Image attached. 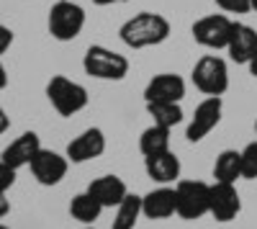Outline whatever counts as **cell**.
<instances>
[{
	"label": "cell",
	"instance_id": "obj_1",
	"mask_svg": "<svg viewBox=\"0 0 257 229\" xmlns=\"http://www.w3.org/2000/svg\"><path fill=\"white\" fill-rule=\"evenodd\" d=\"M121 41L132 49H147V47H157L170 36V21L160 13H137L134 18H128L121 26Z\"/></svg>",
	"mask_w": 257,
	"mask_h": 229
},
{
	"label": "cell",
	"instance_id": "obj_2",
	"mask_svg": "<svg viewBox=\"0 0 257 229\" xmlns=\"http://www.w3.org/2000/svg\"><path fill=\"white\" fill-rule=\"evenodd\" d=\"M47 98L59 116H75L88 106V90H85L80 82L64 77V75H54L49 80Z\"/></svg>",
	"mask_w": 257,
	"mask_h": 229
},
{
	"label": "cell",
	"instance_id": "obj_3",
	"mask_svg": "<svg viewBox=\"0 0 257 229\" xmlns=\"http://www.w3.org/2000/svg\"><path fill=\"white\" fill-rule=\"evenodd\" d=\"M82 67L95 80H123L128 75V59L108 47H90L82 57Z\"/></svg>",
	"mask_w": 257,
	"mask_h": 229
},
{
	"label": "cell",
	"instance_id": "obj_4",
	"mask_svg": "<svg viewBox=\"0 0 257 229\" xmlns=\"http://www.w3.org/2000/svg\"><path fill=\"white\" fill-rule=\"evenodd\" d=\"M175 214L183 219H201L208 214L211 185L203 180H180L175 185Z\"/></svg>",
	"mask_w": 257,
	"mask_h": 229
},
{
	"label": "cell",
	"instance_id": "obj_5",
	"mask_svg": "<svg viewBox=\"0 0 257 229\" xmlns=\"http://www.w3.org/2000/svg\"><path fill=\"white\" fill-rule=\"evenodd\" d=\"M193 85L206 95H224L229 88V67L216 54H206L193 67Z\"/></svg>",
	"mask_w": 257,
	"mask_h": 229
},
{
	"label": "cell",
	"instance_id": "obj_6",
	"mask_svg": "<svg viewBox=\"0 0 257 229\" xmlns=\"http://www.w3.org/2000/svg\"><path fill=\"white\" fill-rule=\"evenodd\" d=\"M85 29V11L72 0H57L49 11V34L57 41H72Z\"/></svg>",
	"mask_w": 257,
	"mask_h": 229
},
{
	"label": "cell",
	"instance_id": "obj_7",
	"mask_svg": "<svg viewBox=\"0 0 257 229\" xmlns=\"http://www.w3.org/2000/svg\"><path fill=\"white\" fill-rule=\"evenodd\" d=\"M234 31V21L224 13H213L193 24V39L206 49H226Z\"/></svg>",
	"mask_w": 257,
	"mask_h": 229
},
{
	"label": "cell",
	"instance_id": "obj_8",
	"mask_svg": "<svg viewBox=\"0 0 257 229\" xmlns=\"http://www.w3.org/2000/svg\"><path fill=\"white\" fill-rule=\"evenodd\" d=\"M221 111H224L221 95H208L206 100H201L190 116L188 129H185L188 142H201L203 137H208L211 129H216V124L221 121Z\"/></svg>",
	"mask_w": 257,
	"mask_h": 229
},
{
	"label": "cell",
	"instance_id": "obj_9",
	"mask_svg": "<svg viewBox=\"0 0 257 229\" xmlns=\"http://www.w3.org/2000/svg\"><path fill=\"white\" fill-rule=\"evenodd\" d=\"M29 168H31L34 178L41 185H57V183H62L64 175H67L70 160H67V155H59V152H52V150L41 147L36 152V157L31 160Z\"/></svg>",
	"mask_w": 257,
	"mask_h": 229
},
{
	"label": "cell",
	"instance_id": "obj_10",
	"mask_svg": "<svg viewBox=\"0 0 257 229\" xmlns=\"http://www.w3.org/2000/svg\"><path fill=\"white\" fill-rule=\"evenodd\" d=\"M183 98H185V82L180 75H173V72L155 75L144 88L147 103H180Z\"/></svg>",
	"mask_w": 257,
	"mask_h": 229
},
{
	"label": "cell",
	"instance_id": "obj_11",
	"mask_svg": "<svg viewBox=\"0 0 257 229\" xmlns=\"http://www.w3.org/2000/svg\"><path fill=\"white\" fill-rule=\"evenodd\" d=\"M242 211V201L234 183H213L211 185V203L208 214L216 221H231Z\"/></svg>",
	"mask_w": 257,
	"mask_h": 229
},
{
	"label": "cell",
	"instance_id": "obj_12",
	"mask_svg": "<svg viewBox=\"0 0 257 229\" xmlns=\"http://www.w3.org/2000/svg\"><path fill=\"white\" fill-rule=\"evenodd\" d=\"M105 152V134L100 129H85L67 144V160L70 162H90Z\"/></svg>",
	"mask_w": 257,
	"mask_h": 229
},
{
	"label": "cell",
	"instance_id": "obj_13",
	"mask_svg": "<svg viewBox=\"0 0 257 229\" xmlns=\"http://www.w3.org/2000/svg\"><path fill=\"white\" fill-rule=\"evenodd\" d=\"M39 150H41L39 134H34V132H24V134L16 137V139L8 144V147L3 150L0 160H3L6 165H11L13 170H18V168H26V165H31V160L36 157Z\"/></svg>",
	"mask_w": 257,
	"mask_h": 229
},
{
	"label": "cell",
	"instance_id": "obj_14",
	"mask_svg": "<svg viewBox=\"0 0 257 229\" xmlns=\"http://www.w3.org/2000/svg\"><path fill=\"white\" fill-rule=\"evenodd\" d=\"M229 57L239 65H249V62L257 57V31L247 24H234L229 47H226Z\"/></svg>",
	"mask_w": 257,
	"mask_h": 229
},
{
	"label": "cell",
	"instance_id": "obj_15",
	"mask_svg": "<svg viewBox=\"0 0 257 229\" xmlns=\"http://www.w3.org/2000/svg\"><path fill=\"white\" fill-rule=\"evenodd\" d=\"M88 193L103 206V209H113V206H118L128 196V188L118 175H103V178H95L88 185Z\"/></svg>",
	"mask_w": 257,
	"mask_h": 229
},
{
	"label": "cell",
	"instance_id": "obj_16",
	"mask_svg": "<svg viewBox=\"0 0 257 229\" xmlns=\"http://www.w3.org/2000/svg\"><path fill=\"white\" fill-rule=\"evenodd\" d=\"M175 188H157L142 196V214L147 219H167L175 214Z\"/></svg>",
	"mask_w": 257,
	"mask_h": 229
},
{
	"label": "cell",
	"instance_id": "obj_17",
	"mask_svg": "<svg viewBox=\"0 0 257 229\" xmlns=\"http://www.w3.org/2000/svg\"><path fill=\"white\" fill-rule=\"evenodd\" d=\"M144 168H147V175L157 183H175L180 178V160L173 152L144 157Z\"/></svg>",
	"mask_w": 257,
	"mask_h": 229
},
{
	"label": "cell",
	"instance_id": "obj_18",
	"mask_svg": "<svg viewBox=\"0 0 257 229\" xmlns=\"http://www.w3.org/2000/svg\"><path fill=\"white\" fill-rule=\"evenodd\" d=\"M213 178L216 183H237L242 178V152L224 150L213 162Z\"/></svg>",
	"mask_w": 257,
	"mask_h": 229
},
{
	"label": "cell",
	"instance_id": "obj_19",
	"mask_svg": "<svg viewBox=\"0 0 257 229\" xmlns=\"http://www.w3.org/2000/svg\"><path fill=\"white\" fill-rule=\"evenodd\" d=\"M139 150H142L144 157H155V155L170 152V129L152 124L149 129L142 132V137H139Z\"/></svg>",
	"mask_w": 257,
	"mask_h": 229
},
{
	"label": "cell",
	"instance_id": "obj_20",
	"mask_svg": "<svg viewBox=\"0 0 257 229\" xmlns=\"http://www.w3.org/2000/svg\"><path fill=\"white\" fill-rule=\"evenodd\" d=\"M142 216V198L128 193L118 206H116V216H113V224L111 229H134L137 221Z\"/></svg>",
	"mask_w": 257,
	"mask_h": 229
},
{
	"label": "cell",
	"instance_id": "obj_21",
	"mask_svg": "<svg viewBox=\"0 0 257 229\" xmlns=\"http://www.w3.org/2000/svg\"><path fill=\"white\" fill-rule=\"evenodd\" d=\"M70 214H72V219H77V221H82V224H93V221L103 214V206H100L88 191H85V193H77V196L72 198Z\"/></svg>",
	"mask_w": 257,
	"mask_h": 229
},
{
	"label": "cell",
	"instance_id": "obj_22",
	"mask_svg": "<svg viewBox=\"0 0 257 229\" xmlns=\"http://www.w3.org/2000/svg\"><path fill=\"white\" fill-rule=\"evenodd\" d=\"M147 111L157 127H165V129H173L183 121L180 103H147Z\"/></svg>",
	"mask_w": 257,
	"mask_h": 229
},
{
	"label": "cell",
	"instance_id": "obj_23",
	"mask_svg": "<svg viewBox=\"0 0 257 229\" xmlns=\"http://www.w3.org/2000/svg\"><path fill=\"white\" fill-rule=\"evenodd\" d=\"M242 178H257V139L242 150Z\"/></svg>",
	"mask_w": 257,
	"mask_h": 229
},
{
	"label": "cell",
	"instance_id": "obj_24",
	"mask_svg": "<svg viewBox=\"0 0 257 229\" xmlns=\"http://www.w3.org/2000/svg\"><path fill=\"white\" fill-rule=\"evenodd\" d=\"M213 3L226 13H247V11H252L249 0H213Z\"/></svg>",
	"mask_w": 257,
	"mask_h": 229
},
{
	"label": "cell",
	"instance_id": "obj_25",
	"mask_svg": "<svg viewBox=\"0 0 257 229\" xmlns=\"http://www.w3.org/2000/svg\"><path fill=\"white\" fill-rule=\"evenodd\" d=\"M13 183H16V170L0 160V193H6L8 188H13Z\"/></svg>",
	"mask_w": 257,
	"mask_h": 229
},
{
	"label": "cell",
	"instance_id": "obj_26",
	"mask_svg": "<svg viewBox=\"0 0 257 229\" xmlns=\"http://www.w3.org/2000/svg\"><path fill=\"white\" fill-rule=\"evenodd\" d=\"M13 44V31L6 26V24H0V54H6Z\"/></svg>",
	"mask_w": 257,
	"mask_h": 229
},
{
	"label": "cell",
	"instance_id": "obj_27",
	"mask_svg": "<svg viewBox=\"0 0 257 229\" xmlns=\"http://www.w3.org/2000/svg\"><path fill=\"white\" fill-rule=\"evenodd\" d=\"M8 127H11V119H8L6 108L0 106V134H6V132H8Z\"/></svg>",
	"mask_w": 257,
	"mask_h": 229
},
{
	"label": "cell",
	"instance_id": "obj_28",
	"mask_svg": "<svg viewBox=\"0 0 257 229\" xmlns=\"http://www.w3.org/2000/svg\"><path fill=\"white\" fill-rule=\"evenodd\" d=\"M8 211H11V201L6 198V193H0V219H3Z\"/></svg>",
	"mask_w": 257,
	"mask_h": 229
},
{
	"label": "cell",
	"instance_id": "obj_29",
	"mask_svg": "<svg viewBox=\"0 0 257 229\" xmlns=\"http://www.w3.org/2000/svg\"><path fill=\"white\" fill-rule=\"evenodd\" d=\"M6 85H8V72L3 67V62H0V90H6Z\"/></svg>",
	"mask_w": 257,
	"mask_h": 229
},
{
	"label": "cell",
	"instance_id": "obj_30",
	"mask_svg": "<svg viewBox=\"0 0 257 229\" xmlns=\"http://www.w3.org/2000/svg\"><path fill=\"white\" fill-rule=\"evenodd\" d=\"M95 6H113V3H126V0H93Z\"/></svg>",
	"mask_w": 257,
	"mask_h": 229
},
{
	"label": "cell",
	"instance_id": "obj_31",
	"mask_svg": "<svg viewBox=\"0 0 257 229\" xmlns=\"http://www.w3.org/2000/svg\"><path fill=\"white\" fill-rule=\"evenodd\" d=\"M247 67H249V72H252V77L257 80V57H254V59L249 62V65H247Z\"/></svg>",
	"mask_w": 257,
	"mask_h": 229
},
{
	"label": "cell",
	"instance_id": "obj_32",
	"mask_svg": "<svg viewBox=\"0 0 257 229\" xmlns=\"http://www.w3.org/2000/svg\"><path fill=\"white\" fill-rule=\"evenodd\" d=\"M249 6H252V11H257V0H249Z\"/></svg>",
	"mask_w": 257,
	"mask_h": 229
},
{
	"label": "cell",
	"instance_id": "obj_33",
	"mask_svg": "<svg viewBox=\"0 0 257 229\" xmlns=\"http://www.w3.org/2000/svg\"><path fill=\"white\" fill-rule=\"evenodd\" d=\"M0 229H8V226H6V224H0Z\"/></svg>",
	"mask_w": 257,
	"mask_h": 229
},
{
	"label": "cell",
	"instance_id": "obj_34",
	"mask_svg": "<svg viewBox=\"0 0 257 229\" xmlns=\"http://www.w3.org/2000/svg\"><path fill=\"white\" fill-rule=\"evenodd\" d=\"M254 134H257V121H254Z\"/></svg>",
	"mask_w": 257,
	"mask_h": 229
},
{
	"label": "cell",
	"instance_id": "obj_35",
	"mask_svg": "<svg viewBox=\"0 0 257 229\" xmlns=\"http://www.w3.org/2000/svg\"><path fill=\"white\" fill-rule=\"evenodd\" d=\"M85 229H93V226H85Z\"/></svg>",
	"mask_w": 257,
	"mask_h": 229
}]
</instances>
